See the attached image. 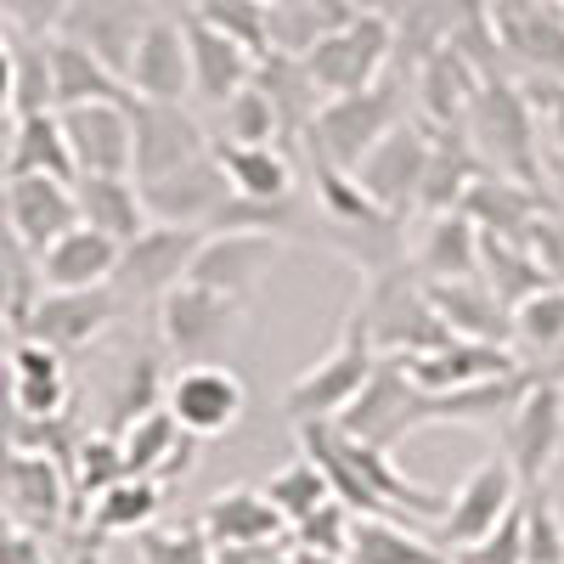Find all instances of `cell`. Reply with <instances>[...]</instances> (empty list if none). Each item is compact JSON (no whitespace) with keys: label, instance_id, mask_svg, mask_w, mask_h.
Segmentation results:
<instances>
[{"label":"cell","instance_id":"6da1fadb","mask_svg":"<svg viewBox=\"0 0 564 564\" xmlns=\"http://www.w3.org/2000/svg\"><path fill=\"white\" fill-rule=\"evenodd\" d=\"M463 124H468V148H475V159H486L497 175L542 193V164H536V135H531V97L520 85H508L502 74L480 79Z\"/></svg>","mask_w":564,"mask_h":564},{"label":"cell","instance_id":"7a4b0ae2","mask_svg":"<svg viewBox=\"0 0 564 564\" xmlns=\"http://www.w3.org/2000/svg\"><path fill=\"white\" fill-rule=\"evenodd\" d=\"M423 423H441L435 417V395L423 390L412 372L395 361V356H379L372 379L356 390V401L334 417V430L361 441V446H379V452H395L401 441H412Z\"/></svg>","mask_w":564,"mask_h":564},{"label":"cell","instance_id":"3957f363","mask_svg":"<svg viewBox=\"0 0 564 564\" xmlns=\"http://www.w3.org/2000/svg\"><path fill=\"white\" fill-rule=\"evenodd\" d=\"M401 119V85L384 74V79H372L367 90H350V97H327L311 124L300 130L305 141V153H322L327 164H339V170H356L367 159V148L379 141L390 124Z\"/></svg>","mask_w":564,"mask_h":564},{"label":"cell","instance_id":"277c9868","mask_svg":"<svg viewBox=\"0 0 564 564\" xmlns=\"http://www.w3.org/2000/svg\"><path fill=\"white\" fill-rule=\"evenodd\" d=\"M395 57V34L384 12H350L334 34H322L311 52L300 57L316 97H350V90H367L372 79H384V63Z\"/></svg>","mask_w":564,"mask_h":564},{"label":"cell","instance_id":"5b68a950","mask_svg":"<svg viewBox=\"0 0 564 564\" xmlns=\"http://www.w3.org/2000/svg\"><path fill=\"white\" fill-rule=\"evenodd\" d=\"M372 367H379V350H372L361 316H350L345 339L289 384V395H282V417L289 423H334L356 401V390L372 379Z\"/></svg>","mask_w":564,"mask_h":564},{"label":"cell","instance_id":"8992f818","mask_svg":"<svg viewBox=\"0 0 564 564\" xmlns=\"http://www.w3.org/2000/svg\"><path fill=\"white\" fill-rule=\"evenodd\" d=\"M502 457L513 468V480L525 491H542L553 463L564 457V395H558V372L542 379L513 401L508 423H502Z\"/></svg>","mask_w":564,"mask_h":564},{"label":"cell","instance_id":"52a82bcc","mask_svg":"<svg viewBox=\"0 0 564 564\" xmlns=\"http://www.w3.org/2000/svg\"><path fill=\"white\" fill-rule=\"evenodd\" d=\"M215 148L204 119H193L181 102H141L130 97V181L148 186L181 164H193Z\"/></svg>","mask_w":564,"mask_h":564},{"label":"cell","instance_id":"ba28073f","mask_svg":"<svg viewBox=\"0 0 564 564\" xmlns=\"http://www.w3.org/2000/svg\"><path fill=\"white\" fill-rule=\"evenodd\" d=\"M249 305L226 300V294H209L198 282H175V289L159 300V339L175 361H215L231 334H238Z\"/></svg>","mask_w":564,"mask_h":564},{"label":"cell","instance_id":"9c48e42d","mask_svg":"<svg viewBox=\"0 0 564 564\" xmlns=\"http://www.w3.org/2000/svg\"><path fill=\"white\" fill-rule=\"evenodd\" d=\"M119 311H124V300L113 294V282L108 289H45L23 311L18 334L29 345H45V350L68 356V350H85L90 339H102L119 322Z\"/></svg>","mask_w":564,"mask_h":564},{"label":"cell","instance_id":"30bf717a","mask_svg":"<svg viewBox=\"0 0 564 564\" xmlns=\"http://www.w3.org/2000/svg\"><path fill=\"white\" fill-rule=\"evenodd\" d=\"M204 243L198 226H164V220H148V231H135L130 243H119V265H113V294L130 305V300H164L175 282L186 276Z\"/></svg>","mask_w":564,"mask_h":564},{"label":"cell","instance_id":"8fae6325","mask_svg":"<svg viewBox=\"0 0 564 564\" xmlns=\"http://www.w3.org/2000/svg\"><path fill=\"white\" fill-rule=\"evenodd\" d=\"M164 406L181 430L204 446V441H220V435L238 430V417L249 412V390H243L238 372L220 367V361H186L164 390Z\"/></svg>","mask_w":564,"mask_h":564},{"label":"cell","instance_id":"7c38bea8","mask_svg":"<svg viewBox=\"0 0 564 564\" xmlns=\"http://www.w3.org/2000/svg\"><path fill=\"white\" fill-rule=\"evenodd\" d=\"M430 153H435V135L412 124V119H395L379 141L367 148V159L350 170L361 181V193L379 204L384 215H406L417 204V186H423V170H430Z\"/></svg>","mask_w":564,"mask_h":564},{"label":"cell","instance_id":"4fadbf2b","mask_svg":"<svg viewBox=\"0 0 564 564\" xmlns=\"http://www.w3.org/2000/svg\"><path fill=\"white\" fill-rule=\"evenodd\" d=\"M276 260H282L276 231H204V243H198V254H193V265H186L181 282H198V289H209V294H226V300L249 305Z\"/></svg>","mask_w":564,"mask_h":564},{"label":"cell","instance_id":"5bb4252c","mask_svg":"<svg viewBox=\"0 0 564 564\" xmlns=\"http://www.w3.org/2000/svg\"><path fill=\"white\" fill-rule=\"evenodd\" d=\"M513 502H520V480H513L508 457H486L475 463L468 475L457 480V491L446 497L441 508V525H435V547L441 553H463L475 547L502 513H513Z\"/></svg>","mask_w":564,"mask_h":564},{"label":"cell","instance_id":"9a60e30c","mask_svg":"<svg viewBox=\"0 0 564 564\" xmlns=\"http://www.w3.org/2000/svg\"><path fill=\"white\" fill-rule=\"evenodd\" d=\"M68 468L45 452H0V508L12 513L23 531H57L68 508Z\"/></svg>","mask_w":564,"mask_h":564},{"label":"cell","instance_id":"2e32d148","mask_svg":"<svg viewBox=\"0 0 564 564\" xmlns=\"http://www.w3.org/2000/svg\"><path fill=\"white\" fill-rule=\"evenodd\" d=\"M124 85L141 102H186L193 97V57H186L181 18H148L124 57Z\"/></svg>","mask_w":564,"mask_h":564},{"label":"cell","instance_id":"e0dca14e","mask_svg":"<svg viewBox=\"0 0 564 564\" xmlns=\"http://www.w3.org/2000/svg\"><path fill=\"white\" fill-rule=\"evenodd\" d=\"M0 220L12 226V238L23 249H45L57 243L68 226H79V204H74V181L57 175H7L0 186Z\"/></svg>","mask_w":564,"mask_h":564},{"label":"cell","instance_id":"ac0fdd59","mask_svg":"<svg viewBox=\"0 0 564 564\" xmlns=\"http://www.w3.org/2000/svg\"><path fill=\"white\" fill-rule=\"evenodd\" d=\"M141 193V209H148V220H164V226H209V215L231 198V186H226V170L215 159V148L193 164H181L148 186H135Z\"/></svg>","mask_w":564,"mask_h":564},{"label":"cell","instance_id":"d6986e66","mask_svg":"<svg viewBox=\"0 0 564 564\" xmlns=\"http://www.w3.org/2000/svg\"><path fill=\"white\" fill-rule=\"evenodd\" d=\"M57 124L79 175H130V102L57 108Z\"/></svg>","mask_w":564,"mask_h":564},{"label":"cell","instance_id":"ffe728a7","mask_svg":"<svg viewBox=\"0 0 564 564\" xmlns=\"http://www.w3.org/2000/svg\"><path fill=\"white\" fill-rule=\"evenodd\" d=\"M316 430H322L327 452H334V457H339V463H345L350 475H356L372 497H379L390 513H401V520H435V513L446 508L435 491H423L417 480H406V475H401V463H395L390 452H379V446H361V441L339 435L334 423H316Z\"/></svg>","mask_w":564,"mask_h":564},{"label":"cell","instance_id":"44dd1931","mask_svg":"<svg viewBox=\"0 0 564 564\" xmlns=\"http://www.w3.org/2000/svg\"><path fill=\"white\" fill-rule=\"evenodd\" d=\"M423 300L441 316L452 339H480V345H513V311L486 289L480 276H452V282H423Z\"/></svg>","mask_w":564,"mask_h":564},{"label":"cell","instance_id":"7402d4cb","mask_svg":"<svg viewBox=\"0 0 564 564\" xmlns=\"http://www.w3.org/2000/svg\"><path fill=\"white\" fill-rule=\"evenodd\" d=\"M159 513H164V486L159 480H141V475L113 480L102 497H90V520H85V536L74 547L79 564H97L108 536H135V531L159 525Z\"/></svg>","mask_w":564,"mask_h":564},{"label":"cell","instance_id":"603a6c76","mask_svg":"<svg viewBox=\"0 0 564 564\" xmlns=\"http://www.w3.org/2000/svg\"><path fill=\"white\" fill-rule=\"evenodd\" d=\"M181 29H186V57H193V97H204L209 108L231 102L254 79V52H243L238 40L204 23L198 12H186Z\"/></svg>","mask_w":564,"mask_h":564},{"label":"cell","instance_id":"cb8c5ba5","mask_svg":"<svg viewBox=\"0 0 564 564\" xmlns=\"http://www.w3.org/2000/svg\"><path fill=\"white\" fill-rule=\"evenodd\" d=\"M113 265H119V243L97 226H68L57 243H45L34 254V271L45 289H108L113 282Z\"/></svg>","mask_w":564,"mask_h":564},{"label":"cell","instance_id":"d4e9b609","mask_svg":"<svg viewBox=\"0 0 564 564\" xmlns=\"http://www.w3.org/2000/svg\"><path fill=\"white\" fill-rule=\"evenodd\" d=\"M401 367L412 379L430 390V395H446V390H468L480 379H497V372H513L525 367L508 345H480V339H446L441 350H423V356H401Z\"/></svg>","mask_w":564,"mask_h":564},{"label":"cell","instance_id":"484cf974","mask_svg":"<svg viewBox=\"0 0 564 564\" xmlns=\"http://www.w3.org/2000/svg\"><path fill=\"white\" fill-rule=\"evenodd\" d=\"M119 452H124V475H141V480L164 486V480H181L186 468H193L198 441L170 417V406H153L148 417H135L119 435Z\"/></svg>","mask_w":564,"mask_h":564},{"label":"cell","instance_id":"4316f807","mask_svg":"<svg viewBox=\"0 0 564 564\" xmlns=\"http://www.w3.org/2000/svg\"><path fill=\"white\" fill-rule=\"evenodd\" d=\"M45 63H52V108H79V102H130V85L90 52V45L57 34L45 40Z\"/></svg>","mask_w":564,"mask_h":564},{"label":"cell","instance_id":"83f0119b","mask_svg":"<svg viewBox=\"0 0 564 564\" xmlns=\"http://www.w3.org/2000/svg\"><path fill=\"white\" fill-rule=\"evenodd\" d=\"M406 265L417 282H452V276H480V226L463 209H441L423 238L406 249Z\"/></svg>","mask_w":564,"mask_h":564},{"label":"cell","instance_id":"f1b7e54d","mask_svg":"<svg viewBox=\"0 0 564 564\" xmlns=\"http://www.w3.org/2000/svg\"><path fill=\"white\" fill-rule=\"evenodd\" d=\"M198 525H204V536L215 547H231V542H289V520H282V513L271 508V497L254 491V486H231V491L209 497L204 513H198Z\"/></svg>","mask_w":564,"mask_h":564},{"label":"cell","instance_id":"f546056e","mask_svg":"<svg viewBox=\"0 0 564 564\" xmlns=\"http://www.w3.org/2000/svg\"><path fill=\"white\" fill-rule=\"evenodd\" d=\"M7 379H12V406L23 423H52L68 406V372L63 356L45 350V345H12L7 356Z\"/></svg>","mask_w":564,"mask_h":564},{"label":"cell","instance_id":"4dcf8cb0","mask_svg":"<svg viewBox=\"0 0 564 564\" xmlns=\"http://www.w3.org/2000/svg\"><path fill=\"white\" fill-rule=\"evenodd\" d=\"M215 159L226 170V186L238 198H254V204H289L294 198V164L289 153L265 141V148H243V141H215Z\"/></svg>","mask_w":564,"mask_h":564},{"label":"cell","instance_id":"1f68e13d","mask_svg":"<svg viewBox=\"0 0 564 564\" xmlns=\"http://www.w3.org/2000/svg\"><path fill=\"white\" fill-rule=\"evenodd\" d=\"M141 23H148V12L130 7V0H108V7H90V0H68V18H63V34L90 45L119 79H124V57H130V45L141 34Z\"/></svg>","mask_w":564,"mask_h":564},{"label":"cell","instance_id":"d6a6232c","mask_svg":"<svg viewBox=\"0 0 564 564\" xmlns=\"http://www.w3.org/2000/svg\"><path fill=\"white\" fill-rule=\"evenodd\" d=\"M497 45L508 57H525L531 68L564 74V18H553L536 0H502L497 7Z\"/></svg>","mask_w":564,"mask_h":564},{"label":"cell","instance_id":"836d02e7","mask_svg":"<svg viewBox=\"0 0 564 564\" xmlns=\"http://www.w3.org/2000/svg\"><path fill=\"white\" fill-rule=\"evenodd\" d=\"M74 204H79V220L108 231L113 243H130L135 231H148V209H141L130 175H74Z\"/></svg>","mask_w":564,"mask_h":564},{"label":"cell","instance_id":"e575fe53","mask_svg":"<svg viewBox=\"0 0 564 564\" xmlns=\"http://www.w3.org/2000/svg\"><path fill=\"white\" fill-rule=\"evenodd\" d=\"M457 209L491 238H525V226L536 220V193L508 175H475Z\"/></svg>","mask_w":564,"mask_h":564},{"label":"cell","instance_id":"d590c367","mask_svg":"<svg viewBox=\"0 0 564 564\" xmlns=\"http://www.w3.org/2000/svg\"><path fill=\"white\" fill-rule=\"evenodd\" d=\"M7 175H57V181L79 175L57 113H18V130L7 141Z\"/></svg>","mask_w":564,"mask_h":564},{"label":"cell","instance_id":"8d00e7d4","mask_svg":"<svg viewBox=\"0 0 564 564\" xmlns=\"http://www.w3.org/2000/svg\"><path fill=\"white\" fill-rule=\"evenodd\" d=\"M345 558L350 564H446L452 553H441L435 542H423L401 520H356V513H350Z\"/></svg>","mask_w":564,"mask_h":564},{"label":"cell","instance_id":"74e56055","mask_svg":"<svg viewBox=\"0 0 564 564\" xmlns=\"http://www.w3.org/2000/svg\"><path fill=\"white\" fill-rule=\"evenodd\" d=\"M480 282L513 311L520 300H531L536 289H547L553 276L536 265V254L520 238H491V231H480Z\"/></svg>","mask_w":564,"mask_h":564},{"label":"cell","instance_id":"f35d334b","mask_svg":"<svg viewBox=\"0 0 564 564\" xmlns=\"http://www.w3.org/2000/svg\"><path fill=\"white\" fill-rule=\"evenodd\" d=\"M423 108H430L441 119V130H457L468 102H475V90H480V74L475 63H468L457 45H441L435 57H423Z\"/></svg>","mask_w":564,"mask_h":564},{"label":"cell","instance_id":"ab89813d","mask_svg":"<svg viewBox=\"0 0 564 564\" xmlns=\"http://www.w3.org/2000/svg\"><path fill=\"white\" fill-rule=\"evenodd\" d=\"M356 7L345 0H289V7H265V40L282 57H305L322 34H334Z\"/></svg>","mask_w":564,"mask_h":564},{"label":"cell","instance_id":"60d3db41","mask_svg":"<svg viewBox=\"0 0 564 564\" xmlns=\"http://www.w3.org/2000/svg\"><path fill=\"white\" fill-rule=\"evenodd\" d=\"M468 12H480V0H417L401 23H390V34L412 63H423V57H435L441 45H452V34L468 23Z\"/></svg>","mask_w":564,"mask_h":564},{"label":"cell","instance_id":"b9f144b4","mask_svg":"<svg viewBox=\"0 0 564 564\" xmlns=\"http://www.w3.org/2000/svg\"><path fill=\"white\" fill-rule=\"evenodd\" d=\"M305 159H311V181H316V198H322V209L334 215L339 226H384V220H395V215H384L379 204H372V198L361 193V181H356L350 170L327 164L322 153H305Z\"/></svg>","mask_w":564,"mask_h":564},{"label":"cell","instance_id":"7bdbcfd3","mask_svg":"<svg viewBox=\"0 0 564 564\" xmlns=\"http://www.w3.org/2000/svg\"><path fill=\"white\" fill-rule=\"evenodd\" d=\"M260 491L271 497V508H276L289 525H300L305 513H316L322 502H334V491H327V475H322V468H316L305 452H300L294 463H282L276 475H265Z\"/></svg>","mask_w":564,"mask_h":564},{"label":"cell","instance_id":"ee69618b","mask_svg":"<svg viewBox=\"0 0 564 564\" xmlns=\"http://www.w3.org/2000/svg\"><path fill=\"white\" fill-rule=\"evenodd\" d=\"M164 367H159V356H135L130 361V372H124V384H119V395H113V406H108V423H102V435H124L135 417H148L153 406H164Z\"/></svg>","mask_w":564,"mask_h":564},{"label":"cell","instance_id":"f6af8a7d","mask_svg":"<svg viewBox=\"0 0 564 564\" xmlns=\"http://www.w3.org/2000/svg\"><path fill=\"white\" fill-rule=\"evenodd\" d=\"M513 339L536 356H553L564 345V282H547V289L513 305Z\"/></svg>","mask_w":564,"mask_h":564},{"label":"cell","instance_id":"bcb514c9","mask_svg":"<svg viewBox=\"0 0 564 564\" xmlns=\"http://www.w3.org/2000/svg\"><path fill=\"white\" fill-rule=\"evenodd\" d=\"M282 135V113L271 108V97L249 79L231 102H220V141H243V148H265Z\"/></svg>","mask_w":564,"mask_h":564},{"label":"cell","instance_id":"7dc6e473","mask_svg":"<svg viewBox=\"0 0 564 564\" xmlns=\"http://www.w3.org/2000/svg\"><path fill=\"white\" fill-rule=\"evenodd\" d=\"M135 558L141 564H215V542L204 525H148L135 531Z\"/></svg>","mask_w":564,"mask_h":564},{"label":"cell","instance_id":"c3c4849f","mask_svg":"<svg viewBox=\"0 0 564 564\" xmlns=\"http://www.w3.org/2000/svg\"><path fill=\"white\" fill-rule=\"evenodd\" d=\"M113 480H124V452L113 435H85L74 446V463H68V486L79 497H102Z\"/></svg>","mask_w":564,"mask_h":564},{"label":"cell","instance_id":"681fc988","mask_svg":"<svg viewBox=\"0 0 564 564\" xmlns=\"http://www.w3.org/2000/svg\"><path fill=\"white\" fill-rule=\"evenodd\" d=\"M193 12L204 23H215L220 34H231L243 52H254V63L271 52V40H265V0H198Z\"/></svg>","mask_w":564,"mask_h":564},{"label":"cell","instance_id":"f907efd6","mask_svg":"<svg viewBox=\"0 0 564 564\" xmlns=\"http://www.w3.org/2000/svg\"><path fill=\"white\" fill-rule=\"evenodd\" d=\"M12 108L18 113H57L52 108V63H45V40L12 45Z\"/></svg>","mask_w":564,"mask_h":564},{"label":"cell","instance_id":"816d5d0a","mask_svg":"<svg viewBox=\"0 0 564 564\" xmlns=\"http://www.w3.org/2000/svg\"><path fill=\"white\" fill-rule=\"evenodd\" d=\"M34 249H23L18 238H12V226L0 220V316H12V322H23V311L34 305V260H29Z\"/></svg>","mask_w":564,"mask_h":564},{"label":"cell","instance_id":"f5cc1de1","mask_svg":"<svg viewBox=\"0 0 564 564\" xmlns=\"http://www.w3.org/2000/svg\"><path fill=\"white\" fill-rule=\"evenodd\" d=\"M525 564H564V520L547 491H525Z\"/></svg>","mask_w":564,"mask_h":564},{"label":"cell","instance_id":"db71d44e","mask_svg":"<svg viewBox=\"0 0 564 564\" xmlns=\"http://www.w3.org/2000/svg\"><path fill=\"white\" fill-rule=\"evenodd\" d=\"M452 558L457 564H525V513H520V502H513V513H502L475 547H463Z\"/></svg>","mask_w":564,"mask_h":564},{"label":"cell","instance_id":"11a10c76","mask_svg":"<svg viewBox=\"0 0 564 564\" xmlns=\"http://www.w3.org/2000/svg\"><path fill=\"white\" fill-rule=\"evenodd\" d=\"M289 542L294 547H311V553H345V542H350L345 502H322L316 513H305L300 525H289Z\"/></svg>","mask_w":564,"mask_h":564},{"label":"cell","instance_id":"9f6ffc18","mask_svg":"<svg viewBox=\"0 0 564 564\" xmlns=\"http://www.w3.org/2000/svg\"><path fill=\"white\" fill-rule=\"evenodd\" d=\"M0 12L18 23L23 40H45L52 29H63L68 18V0H0Z\"/></svg>","mask_w":564,"mask_h":564},{"label":"cell","instance_id":"6f0895ef","mask_svg":"<svg viewBox=\"0 0 564 564\" xmlns=\"http://www.w3.org/2000/svg\"><path fill=\"white\" fill-rule=\"evenodd\" d=\"M0 564H52V553L40 547V536L23 531L7 508H0Z\"/></svg>","mask_w":564,"mask_h":564},{"label":"cell","instance_id":"680465c9","mask_svg":"<svg viewBox=\"0 0 564 564\" xmlns=\"http://www.w3.org/2000/svg\"><path fill=\"white\" fill-rule=\"evenodd\" d=\"M12 74H18V68H12V40L0 34V119L12 113Z\"/></svg>","mask_w":564,"mask_h":564},{"label":"cell","instance_id":"91938a15","mask_svg":"<svg viewBox=\"0 0 564 564\" xmlns=\"http://www.w3.org/2000/svg\"><path fill=\"white\" fill-rule=\"evenodd\" d=\"M547 124H553L558 148H564V85H553V102H547Z\"/></svg>","mask_w":564,"mask_h":564},{"label":"cell","instance_id":"94428289","mask_svg":"<svg viewBox=\"0 0 564 564\" xmlns=\"http://www.w3.org/2000/svg\"><path fill=\"white\" fill-rule=\"evenodd\" d=\"M294 564H350L345 553H311V547H294Z\"/></svg>","mask_w":564,"mask_h":564},{"label":"cell","instance_id":"6125c7cd","mask_svg":"<svg viewBox=\"0 0 564 564\" xmlns=\"http://www.w3.org/2000/svg\"><path fill=\"white\" fill-rule=\"evenodd\" d=\"M7 356H12V327H7V316H0V367H7Z\"/></svg>","mask_w":564,"mask_h":564},{"label":"cell","instance_id":"be15d7a7","mask_svg":"<svg viewBox=\"0 0 564 564\" xmlns=\"http://www.w3.org/2000/svg\"><path fill=\"white\" fill-rule=\"evenodd\" d=\"M260 564H294V547H282V553H271V558H260Z\"/></svg>","mask_w":564,"mask_h":564},{"label":"cell","instance_id":"e7e4bbea","mask_svg":"<svg viewBox=\"0 0 564 564\" xmlns=\"http://www.w3.org/2000/svg\"><path fill=\"white\" fill-rule=\"evenodd\" d=\"M265 7H289V0H265Z\"/></svg>","mask_w":564,"mask_h":564},{"label":"cell","instance_id":"03108f58","mask_svg":"<svg viewBox=\"0 0 564 564\" xmlns=\"http://www.w3.org/2000/svg\"><path fill=\"white\" fill-rule=\"evenodd\" d=\"M558 395H564V372H558Z\"/></svg>","mask_w":564,"mask_h":564},{"label":"cell","instance_id":"003e7915","mask_svg":"<svg viewBox=\"0 0 564 564\" xmlns=\"http://www.w3.org/2000/svg\"><path fill=\"white\" fill-rule=\"evenodd\" d=\"M446 564H457V558H446Z\"/></svg>","mask_w":564,"mask_h":564}]
</instances>
